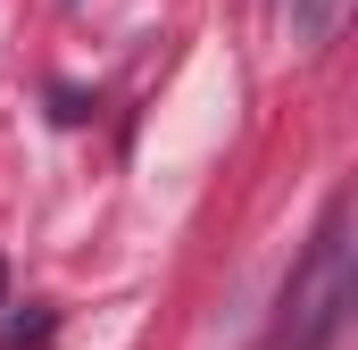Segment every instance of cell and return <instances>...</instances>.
<instances>
[{
  "label": "cell",
  "mask_w": 358,
  "mask_h": 350,
  "mask_svg": "<svg viewBox=\"0 0 358 350\" xmlns=\"http://www.w3.org/2000/svg\"><path fill=\"white\" fill-rule=\"evenodd\" d=\"M342 317H350V200L325 209L300 275L283 284V317H275L267 350H334Z\"/></svg>",
  "instance_id": "obj_1"
},
{
  "label": "cell",
  "mask_w": 358,
  "mask_h": 350,
  "mask_svg": "<svg viewBox=\"0 0 358 350\" xmlns=\"http://www.w3.org/2000/svg\"><path fill=\"white\" fill-rule=\"evenodd\" d=\"M334 17H342V0H300V8H292V34H300V42H325Z\"/></svg>",
  "instance_id": "obj_3"
},
{
  "label": "cell",
  "mask_w": 358,
  "mask_h": 350,
  "mask_svg": "<svg viewBox=\"0 0 358 350\" xmlns=\"http://www.w3.org/2000/svg\"><path fill=\"white\" fill-rule=\"evenodd\" d=\"M50 334H59V309H42V300H34L25 317H8V326H0V350H50Z\"/></svg>",
  "instance_id": "obj_2"
},
{
  "label": "cell",
  "mask_w": 358,
  "mask_h": 350,
  "mask_svg": "<svg viewBox=\"0 0 358 350\" xmlns=\"http://www.w3.org/2000/svg\"><path fill=\"white\" fill-rule=\"evenodd\" d=\"M0 300H8V259H0Z\"/></svg>",
  "instance_id": "obj_4"
}]
</instances>
